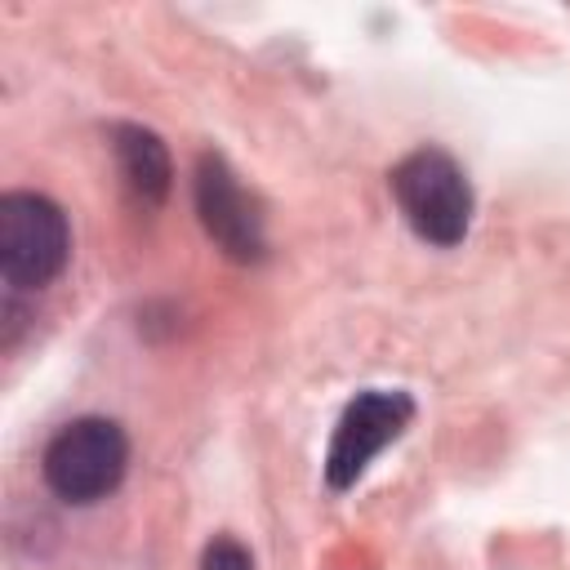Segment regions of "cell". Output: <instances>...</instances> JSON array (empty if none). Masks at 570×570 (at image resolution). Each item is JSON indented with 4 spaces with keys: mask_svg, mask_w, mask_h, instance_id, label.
Segmentation results:
<instances>
[{
    "mask_svg": "<svg viewBox=\"0 0 570 570\" xmlns=\"http://www.w3.org/2000/svg\"><path fill=\"white\" fill-rule=\"evenodd\" d=\"M392 200L419 240L454 249L472 227V183L463 165L441 147H419L387 174Z\"/></svg>",
    "mask_w": 570,
    "mask_h": 570,
    "instance_id": "obj_1",
    "label": "cell"
},
{
    "mask_svg": "<svg viewBox=\"0 0 570 570\" xmlns=\"http://www.w3.org/2000/svg\"><path fill=\"white\" fill-rule=\"evenodd\" d=\"M125 468H129V436L116 419H102V414L62 423L40 454L45 485L53 490V499L71 508H89L116 494V485L125 481Z\"/></svg>",
    "mask_w": 570,
    "mask_h": 570,
    "instance_id": "obj_2",
    "label": "cell"
},
{
    "mask_svg": "<svg viewBox=\"0 0 570 570\" xmlns=\"http://www.w3.org/2000/svg\"><path fill=\"white\" fill-rule=\"evenodd\" d=\"M111 151H116V169H120L125 187L134 191V200L156 209L169 196V183H174V165H169L165 142L142 125H116L111 129Z\"/></svg>",
    "mask_w": 570,
    "mask_h": 570,
    "instance_id": "obj_6",
    "label": "cell"
},
{
    "mask_svg": "<svg viewBox=\"0 0 570 570\" xmlns=\"http://www.w3.org/2000/svg\"><path fill=\"white\" fill-rule=\"evenodd\" d=\"M200 570H254V557H249L245 543L218 534V539H209V548L200 557Z\"/></svg>",
    "mask_w": 570,
    "mask_h": 570,
    "instance_id": "obj_7",
    "label": "cell"
},
{
    "mask_svg": "<svg viewBox=\"0 0 570 570\" xmlns=\"http://www.w3.org/2000/svg\"><path fill=\"white\" fill-rule=\"evenodd\" d=\"M71 258V223L40 191L0 196V276L13 289H45Z\"/></svg>",
    "mask_w": 570,
    "mask_h": 570,
    "instance_id": "obj_3",
    "label": "cell"
},
{
    "mask_svg": "<svg viewBox=\"0 0 570 570\" xmlns=\"http://www.w3.org/2000/svg\"><path fill=\"white\" fill-rule=\"evenodd\" d=\"M414 419V396L401 392V387H365L356 392L338 423H334V436H330V450H325V485L334 494L352 490L365 468L410 428Z\"/></svg>",
    "mask_w": 570,
    "mask_h": 570,
    "instance_id": "obj_4",
    "label": "cell"
},
{
    "mask_svg": "<svg viewBox=\"0 0 570 570\" xmlns=\"http://www.w3.org/2000/svg\"><path fill=\"white\" fill-rule=\"evenodd\" d=\"M196 214H200L205 236L232 263H258L267 254L258 200L240 187V178L232 174V165L218 151H205L196 160Z\"/></svg>",
    "mask_w": 570,
    "mask_h": 570,
    "instance_id": "obj_5",
    "label": "cell"
}]
</instances>
